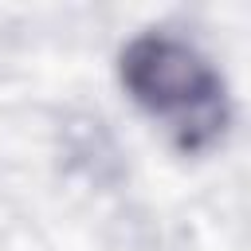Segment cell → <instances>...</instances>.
<instances>
[{"label":"cell","instance_id":"obj_1","mask_svg":"<svg viewBox=\"0 0 251 251\" xmlns=\"http://www.w3.org/2000/svg\"><path fill=\"white\" fill-rule=\"evenodd\" d=\"M118 71L133 102L161 118L184 153H204L224 137L231 118L224 78L184 39L145 31L126 43Z\"/></svg>","mask_w":251,"mask_h":251}]
</instances>
